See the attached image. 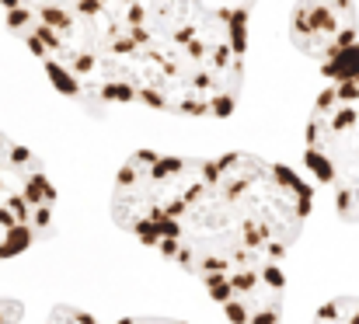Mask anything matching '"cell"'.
<instances>
[{"label": "cell", "instance_id": "cell-4", "mask_svg": "<svg viewBox=\"0 0 359 324\" xmlns=\"http://www.w3.org/2000/svg\"><path fill=\"white\" fill-rule=\"evenodd\" d=\"M206 293L217 300V307L227 314L231 324H279L283 297H286L283 265L251 269L231 279H220L206 286Z\"/></svg>", "mask_w": 359, "mask_h": 324}, {"label": "cell", "instance_id": "cell-1", "mask_svg": "<svg viewBox=\"0 0 359 324\" xmlns=\"http://www.w3.org/2000/svg\"><path fill=\"white\" fill-rule=\"evenodd\" d=\"M311 189L297 171L255 157H171L136 150L122 164L112 216L203 286L283 265L304 234Z\"/></svg>", "mask_w": 359, "mask_h": 324}, {"label": "cell", "instance_id": "cell-3", "mask_svg": "<svg viewBox=\"0 0 359 324\" xmlns=\"http://www.w3.org/2000/svg\"><path fill=\"white\" fill-rule=\"evenodd\" d=\"M359 18L353 0H300L290 18V39L304 56L335 60L356 46Z\"/></svg>", "mask_w": 359, "mask_h": 324}, {"label": "cell", "instance_id": "cell-6", "mask_svg": "<svg viewBox=\"0 0 359 324\" xmlns=\"http://www.w3.org/2000/svg\"><path fill=\"white\" fill-rule=\"evenodd\" d=\"M46 324H102V321L91 318V314H84V311H77V307H56Z\"/></svg>", "mask_w": 359, "mask_h": 324}, {"label": "cell", "instance_id": "cell-8", "mask_svg": "<svg viewBox=\"0 0 359 324\" xmlns=\"http://www.w3.org/2000/svg\"><path fill=\"white\" fill-rule=\"evenodd\" d=\"M119 324H182V321H175V318H126Z\"/></svg>", "mask_w": 359, "mask_h": 324}, {"label": "cell", "instance_id": "cell-2", "mask_svg": "<svg viewBox=\"0 0 359 324\" xmlns=\"http://www.w3.org/2000/svg\"><path fill=\"white\" fill-rule=\"evenodd\" d=\"M304 161L311 175L332 189L339 216L359 223V74L318 98L307 122Z\"/></svg>", "mask_w": 359, "mask_h": 324}, {"label": "cell", "instance_id": "cell-5", "mask_svg": "<svg viewBox=\"0 0 359 324\" xmlns=\"http://www.w3.org/2000/svg\"><path fill=\"white\" fill-rule=\"evenodd\" d=\"M314 324H359V297H339L318 311Z\"/></svg>", "mask_w": 359, "mask_h": 324}, {"label": "cell", "instance_id": "cell-7", "mask_svg": "<svg viewBox=\"0 0 359 324\" xmlns=\"http://www.w3.org/2000/svg\"><path fill=\"white\" fill-rule=\"evenodd\" d=\"M21 304L18 300H0V324H18L21 321Z\"/></svg>", "mask_w": 359, "mask_h": 324}]
</instances>
